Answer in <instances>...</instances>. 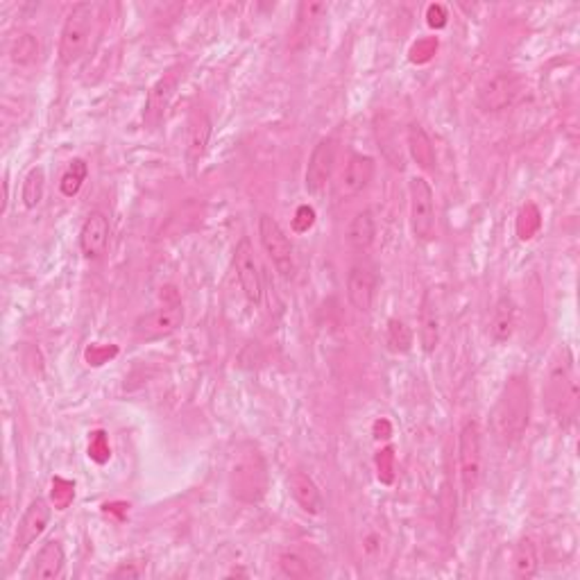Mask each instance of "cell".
<instances>
[{"mask_svg": "<svg viewBox=\"0 0 580 580\" xmlns=\"http://www.w3.org/2000/svg\"><path fill=\"white\" fill-rule=\"evenodd\" d=\"M333 166H336V143L331 139H322L308 157L306 172H304V188L311 195H320L327 188V184L331 182Z\"/></svg>", "mask_w": 580, "mask_h": 580, "instance_id": "13", "label": "cell"}, {"mask_svg": "<svg viewBox=\"0 0 580 580\" xmlns=\"http://www.w3.org/2000/svg\"><path fill=\"white\" fill-rule=\"evenodd\" d=\"M41 55L39 39L32 32H20L19 36H14L10 44V60L16 66H32Z\"/></svg>", "mask_w": 580, "mask_h": 580, "instance_id": "25", "label": "cell"}, {"mask_svg": "<svg viewBox=\"0 0 580 580\" xmlns=\"http://www.w3.org/2000/svg\"><path fill=\"white\" fill-rule=\"evenodd\" d=\"M98 5L96 3H77L64 20L60 35V60L61 64L71 66L86 52L91 36L96 32Z\"/></svg>", "mask_w": 580, "mask_h": 580, "instance_id": "4", "label": "cell"}, {"mask_svg": "<svg viewBox=\"0 0 580 580\" xmlns=\"http://www.w3.org/2000/svg\"><path fill=\"white\" fill-rule=\"evenodd\" d=\"M363 553L368 560H377L384 553V542H381V535L378 533H368L363 540Z\"/></svg>", "mask_w": 580, "mask_h": 580, "instance_id": "38", "label": "cell"}, {"mask_svg": "<svg viewBox=\"0 0 580 580\" xmlns=\"http://www.w3.org/2000/svg\"><path fill=\"white\" fill-rule=\"evenodd\" d=\"M258 241H261L263 250L274 263L279 273L286 279H293L295 274V257H293V242L286 236L277 220L273 216L263 213L258 218Z\"/></svg>", "mask_w": 580, "mask_h": 580, "instance_id": "6", "label": "cell"}, {"mask_svg": "<svg viewBox=\"0 0 580 580\" xmlns=\"http://www.w3.org/2000/svg\"><path fill=\"white\" fill-rule=\"evenodd\" d=\"M184 322V306L179 298L163 302V306L155 308L150 314H143L134 322V336L141 340H159L166 338L171 333L182 327Z\"/></svg>", "mask_w": 580, "mask_h": 580, "instance_id": "9", "label": "cell"}, {"mask_svg": "<svg viewBox=\"0 0 580 580\" xmlns=\"http://www.w3.org/2000/svg\"><path fill=\"white\" fill-rule=\"evenodd\" d=\"M385 340H388L393 352L406 354L413 347V331H410V327H406L404 320L390 318L388 329H385Z\"/></svg>", "mask_w": 580, "mask_h": 580, "instance_id": "29", "label": "cell"}, {"mask_svg": "<svg viewBox=\"0 0 580 580\" xmlns=\"http://www.w3.org/2000/svg\"><path fill=\"white\" fill-rule=\"evenodd\" d=\"M229 495L241 504H261L267 495V460L257 444L242 442L232 454L227 472Z\"/></svg>", "mask_w": 580, "mask_h": 580, "instance_id": "2", "label": "cell"}, {"mask_svg": "<svg viewBox=\"0 0 580 580\" xmlns=\"http://www.w3.org/2000/svg\"><path fill=\"white\" fill-rule=\"evenodd\" d=\"M510 569L512 576L520 580L533 578L540 569V553H537V544L530 537H521L512 549V558H510Z\"/></svg>", "mask_w": 580, "mask_h": 580, "instance_id": "22", "label": "cell"}, {"mask_svg": "<svg viewBox=\"0 0 580 580\" xmlns=\"http://www.w3.org/2000/svg\"><path fill=\"white\" fill-rule=\"evenodd\" d=\"M374 463H377L378 481L384 485H393L394 476H397V456H394L393 447H384V449L378 451Z\"/></svg>", "mask_w": 580, "mask_h": 580, "instance_id": "31", "label": "cell"}, {"mask_svg": "<svg viewBox=\"0 0 580 580\" xmlns=\"http://www.w3.org/2000/svg\"><path fill=\"white\" fill-rule=\"evenodd\" d=\"M234 266H236L238 283L250 304H261L263 299V279L258 270V261L254 257V248L250 238H241V242L234 250Z\"/></svg>", "mask_w": 580, "mask_h": 580, "instance_id": "11", "label": "cell"}, {"mask_svg": "<svg viewBox=\"0 0 580 580\" xmlns=\"http://www.w3.org/2000/svg\"><path fill=\"white\" fill-rule=\"evenodd\" d=\"M107 241H109V220L105 213L93 211L84 220L80 229V252L84 258H100L105 254Z\"/></svg>", "mask_w": 580, "mask_h": 580, "instance_id": "16", "label": "cell"}, {"mask_svg": "<svg viewBox=\"0 0 580 580\" xmlns=\"http://www.w3.org/2000/svg\"><path fill=\"white\" fill-rule=\"evenodd\" d=\"M209 139H211V121L204 111H197L195 116L188 123V137H187V163L191 172H195L197 163L207 152Z\"/></svg>", "mask_w": 580, "mask_h": 580, "instance_id": "19", "label": "cell"}, {"mask_svg": "<svg viewBox=\"0 0 580 580\" xmlns=\"http://www.w3.org/2000/svg\"><path fill=\"white\" fill-rule=\"evenodd\" d=\"M89 458L98 465L109 463L111 447H109V438H107L105 431H93L91 438H89Z\"/></svg>", "mask_w": 580, "mask_h": 580, "instance_id": "35", "label": "cell"}, {"mask_svg": "<svg viewBox=\"0 0 580 580\" xmlns=\"http://www.w3.org/2000/svg\"><path fill=\"white\" fill-rule=\"evenodd\" d=\"M517 236L520 241H533L542 229V211L540 207L535 203H526L524 207L520 209L517 213V222H515Z\"/></svg>", "mask_w": 580, "mask_h": 580, "instance_id": "27", "label": "cell"}, {"mask_svg": "<svg viewBox=\"0 0 580 580\" xmlns=\"http://www.w3.org/2000/svg\"><path fill=\"white\" fill-rule=\"evenodd\" d=\"M374 168H377V163H374V159L369 155H352L343 175H340V197L349 200V197L361 195L369 187V182H372Z\"/></svg>", "mask_w": 580, "mask_h": 580, "instance_id": "14", "label": "cell"}, {"mask_svg": "<svg viewBox=\"0 0 580 580\" xmlns=\"http://www.w3.org/2000/svg\"><path fill=\"white\" fill-rule=\"evenodd\" d=\"M406 143H409V152L413 162L417 163L422 171H433L435 168V147L431 137L426 134L422 125L413 123L409 127V137H406Z\"/></svg>", "mask_w": 580, "mask_h": 580, "instance_id": "24", "label": "cell"}, {"mask_svg": "<svg viewBox=\"0 0 580 580\" xmlns=\"http://www.w3.org/2000/svg\"><path fill=\"white\" fill-rule=\"evenodd\" d=\"M410 227L415 238L431 241L435 236V195L424 177H413L409 182Z\"/></svg>", "mask_w": 580, "mask_h": 580, "instance_id": "8", "label": "cell"}, {"mask_svg": "<svg viewBox=\"0 0 580 580\" xmlns=\"http://www.w3.org/2000/svg\"><path fill=\"white\" fill-rule=\"evenodd\" d=\"M426 23H429V28H433V30H442V28L449 23V12H447V7H444L442 3H433V5L426 7Z\"/></svg>", "mask_w": 580, "mask_h": 580, "instance_id": "37", "label": "cell"}, {"mask_svg": "<svg viewBox=\"0 0 580 580\" xmlns=\"http://www.w3.org/2000/svg\"><path fill=\"white\" fill-rule=\"evenodd\" d=\"M377 295V277L368 266H354L347 277V298L361 314H369Z\"/></svg>", "mask_w": 580, "mask_h": 580, "instance_id": "15", "label": "cell"}, {"mask_svg": "<svg viewBox=\"0 0 580 580\" xmlns=\"http://www.w3.org/2000/svg\"><path fill=\"white\" fill-rule=\"evenodd\" d=\"M118 345H102V343H93L84 349V361L91 368H102L105 363L114 361L118 356Z\"/></svg>", "mask_w": 580, "mask_h": 580, "instance_id": "33", "label": "cell"}, {"mask_svg": "<svg viewBox=\"0 0 580 580\" xmlns=\"http://www.w3.org/2000/svg\"><path fill=\"white\" fill-rule=\"evenodd\" d=\"M520 91V82L515 73L497 71L485 77L479 86V105L485 111H501L512 105Z\"/></svg>", "mask_w": 580, "mask_h": 580, "instance_id": "12", "label": "cell"}, {"mask_svg": "<svg viewBox=\"0 0 580 580\" xmlns=\"http://www.w3.org/2000/svg\"><path fill=\"white\" fill-rule=\"evenodd\" d=\"M288 489H290L295 504H298L304 512H308V515H322V492H320L318 483H315L311 476L304 474V472H293V474L288 476Z\"/></svg>", "mask_w": 580, "mask_h": 580, "instance_id": "18", "label": "cell"}, {"mask_svg": "<svg viewBox=\"0 0 580 580\" xmlns=\"http://www.w3.org/2000/svg\"><path fill=\"white\" fill-rule=\"evenodd\" d=\"M372 431H374V438L377 440H388L390 435H393V424H390L385 417H381L374 422Z\"/></svg>", "mask_w": 580, "mask_h": 580, "instance_id": "39", "label": "cell"}, {"mask_svg": "<svg viewBox=\"0 0 580 580\" xmlns=\"http://www.w3.org/2000/svg\"><path fill=\"white\" fill-rule=\"evenodd\" d=\"M315 218H318V213H315V209L311 207V204H302V207H298V211H295L293 229L298 234H306L308 229H314Z\"/></svg>", "mask_w": 580, "mask_h": 580, "instance_id": "36", "label": "cell"}, {"mask_svg": "<svg viewBox=\"0 0 580 580\" xmlns=\"http://www.w3.org/2000/svg\"><path fill=\"white\" fill-rule=\"evenodd\" d=\"M114 578H125V576H130V578H139V576H141V571L139 569H134V567H130V565H123V567H118L116 571H114Z\"/></svg>", "mask_w": 580, "mask_h": 580, "instance_id": "40", "label": "cell"}, {"mask_svg": "<svg viewBox=\"0 0 580 580\" xmlns=\"http://www.w3.org/2000/svg\"><path fill=\"white\" fill-rule=\"evenodd\" d=\"M66 567V553L64 546L57 540H48L36 553L35 562H32L28 578L30 580H55L64 574Z\"/></svg>", "mask_w": 580, "mask_h": 580, "instance_id": "17", "label": "cell"}, {"mask_svg": "<svg viewBox=\"0 0 580 580\" xmlns=\"http://www.w3.org/2000/svg\"><path fill=\"white\" fill-rule=\"evenodd\" d=\"M86 177H89V166H86L84 159H73V162L68 163V168H66L64 175H61V195L75 197L77 193H80V188L84 187Z\"/></svg>", "mask_w": 580, "mask_h": 580, "instance_id": "28", "label": "cell"}, {"mask_svg": "<svg viewBox=\"0 0 580 580\" xmlns=\"http://www.w3.org/2000/svg\"><path fill=\"white\" fill-rule=\"evenodd\" d=\"M73 499H75V483L64 479V476H55L51 489V504L55 505V510L71 508Z\"/></svg>", "mask_w": 580, "mask_h": 580, "instance_id": "30", "label": "cell"}, {"mask_svg": "<svg viewBox=\"0 0 580 580\" xmlns=\"http://www.w3.org/2000/svg\"><path fill=\"white\" fill-rule=\"evenodd\" d=\"M44 191H46V171L41 166L30 168V172L23 179V191H20L26 209L39 207L41 200H44Z\"/></svg>", "mask_w": 580, "mask_h": 580, "instance_id": "26", "label": "cell"}, {"mask_svg": "<svg viewBox=\"0 0 580 580\" xmlns=\"http://www.w3.org/2000/svg\"><path fill=\"white\" fill-rule=\"evenodd\" d=\"M182 64L171 66L162 77H159L155 84L150 86V91H147V100H146V111H143V121L150 130L159 127V123L163 121L166 116L168 107H171L172 98H175L177 86L182 82Z\"/></svg>", "mask_w": 580, "mask_h": 580, "instance_id": "10", "label": "cell"}, {"mask_svg": "<svg viewBox=\"0 0 580 580\" xmlns=\"http://www.w3.org/2000/svg\"><path fill=\"white\" fill-rule=\"evenodd\" d=\"M7 204H10V182H3V213L7 211Z\"/></svg>", "mask_w": 580, "mask_h": 580, "instance_id": "41", "label": "cell"}, {"mask_svg": "<svg viewBox=\"0 0 580 580\" xmlns=\"http://www.w3.org/2000/svg\"><path fill=\"white\" fill-rule=\"evenodd\" d=\"M438 36H422V39H417L413 46H410L409 60L413 61V64H429L435 57V52H438Z\"/></svg>", "mask_w": 580, "mask_h": 580, "instance_id": "34", "label": "cell"}, {"mask_svg": "<svg viewBox=\"0 0 580 580\" xmlns=\"http://www.w3.org/2000/svg\"><path fill=\"white\" fill-rule=\"evenodd\" d=\"M52 517V508L46 499H35L30 505L26 508L23 517H20L19 526H16V535H14V544H12V553L10 560L16 562L20 560L26 551L39 540L41 535L46 533L48 524H51Z\"/></svg>", "mask_w": 580, "mask_h": 580, "instance_id": "7", "label": "cell"}, {"mask_svg": "<svg viewBox=\"0 0 580 580\" xmlns=\"http://www.w3.org/2000/svg\"><path fill=\"white\" fill-rule=\"evenodd\" d=\"M440 314L433 298L429 293L422 298V311H419V343L426 354H433L440 345Z\"/></svg>", "mask_w": 580, "mask_h": 580, "instance_id": "20", "label": "cell"}, {"mask_svg": "<svg viewBox=\"0 0 580 580\" xmlns=\"http://www.w3.org/2000/svg\"><path fill=\"white\" fill-rule=\"evenodd\" d=\"M279 569H282L283 576H288V578H295V580H304L311 576V567H308V562L298 553L279 555Z\"/></svg>", "mask_w": 580, "mask_h": 580, "instance_id": "32", "label": "cell"}, {"mask_svg": "<svg viewBox=\"0 0 580 580\" xmlns=\"http://www.w3.org/2000/svg\"><path fill=\"white\" fill-rule=\"evenodd\" d=\"M546 406L560 422H571L578 410V381L569 349H562L546 374Z\"/></svg>", "mask_w": 580, "mask_h": 580, "instance_id": "3", "label": "cell"}, {"mask_svg": "<svg viewBox=\"0 0 580 580\" xmlns=\"http://www.w3.org/2000/svg\"><path fill=\"white\" fill-rule=\"evenodd\" d=\"M530 409L533 401H530L528 377L524 374L510 377L489 410V431L497 442L508 447L520 442L530 424Z\"/></svg>", "mask_w": 580, "mask_h": 580, "instance_id": "1", "label": "cell"}, {"mask_svg": "<svg viewBox=\"0 0 580 580\" xmlns=\"http://www.w3.org/2000/svg\"><path fill=\"white\" fill-rule=\"evenodd\" d=\"M517 327V306L515 302L504 295V298L497 302L495 311H492V322H489V333H492V340L495 343H508L512 338Z\"/></svg>", "mask_w": 580, "mask_h": 580, "instance_id": "21", "label": "cell"}, {"mask_svg": "<svg viewBox=\"0 0 580 580\" xmlns=\"http://www.w3.org/2000/svg\"><path fill=\"white\" fill-rule=\"evenodd\" d=\"M377 238V222H374L372 211H359L349 220L347 225V242L349 248L356 252H368Z\"/></svg>", "mask_w": 580, "mask_h": 580, "instance_id": "23", "label": "cell"}, {"mask_svg": "<svg viewBox=\"0 0 580 580\" xmlns=\"http://www.w3.org/2000/svg\"><path fill=\"white\" fill-rule=\"evenodd\" d=\"M458 467L465 495H474L483 476V442L476 419H467L458 433Z\"/></svg>", "mask_w": 580, "mask_h": 580, "instance_id": "5", "label": "cell"}]
</instances>
